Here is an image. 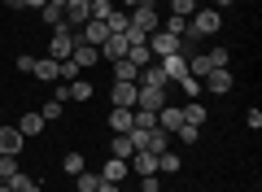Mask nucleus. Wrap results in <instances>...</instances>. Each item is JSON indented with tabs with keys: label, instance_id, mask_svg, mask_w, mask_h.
Wrapping results in <instances>:
<instances>
[{
	"label": "nucleus",
	"instance_id": "1",
	"mask_svg": "<svg viewBox=\"0 0 262 192\" xmlns=\"http://www.w3.org/2000/svg\"><path fill=\"white\" fill-rule=\"evenodd\" d=\"M227 61H232V53H227L223 44L210 48V53H192L188 57V79H206L210 70H219V66H227Z\"/></svg>",
	"mask_w": 262,
	"mask_h": 192
},
{
	"label": "nucleus",
	"instance_id": "2",
	"mask_svg": "<svg viewBox=\"0 0 262 192\" xmlns=\"http://www.w3.org/2000/svg\"><path fill=\"white\" fill-rule=\"evenodd\" d=\"M219 27H223L219 9H196L192 18H188V35H196V39H206V35H219Z\"/></svg>",
	"mask_w": 262,
	"mask_h": 192
},
{
	"label": "nucleus",
	"instance_id": "3",
	"mask_svg": "<svg viewBox=\"0 0 262 192\" xmlns=\"http://www.w3.org/2000/svg\"><path fill=\"white\" fill-rule=\"evenodd\" d=\"M232 88H236V79H232L227 66H219V70H210L206 79H201V92H210V96H227Z\"/></svg>",
	"mask_w": 262,
	"mask_h": 192
},
{
	"label": "nucleus",
	"instance_id": "4",
	"mask_svg": "<svg viewBox=\"0 0 262 192\" xmlns=\"http://www.w3.org/2000/svg\"><path fill=\"white\" fill-rule=\"evenodd\" d=\"M127 18H131V27H140L144 35H153V31L162 27V22H158V9H153V0H140V5H136Z\"/></svg>",
	"mask_w": 262,
	"mask_h": 192
},
{
	"label": "nucleus",
	"instance_id": "5",
	"mask_svg": "<svg viewBox=\"0 0 262 192\" xmlns=\"http://www.w3.org/2000/svg\"><path fill=\"white\" fill-rule=\"evenodd\" d=\"M149 53H153V61H158V57H170V53H179V39L175 35H170V31H153V35H149Z\"/></svg>",
	"mask_w": 262,
	"mask_h": 192
},
{
	"label": "nucleus",
	"instance_id": "6",
	"mask_svg": "<svg viewBox=\"0 0 262 192\" xmlns=\"http://www.w3.org/2000/svg\"><path fill=\"white\" fill-rule=\"evenodd\" d=\"M88 18H92V13H88V0H70V5L61 9V27L66 31H79Z\"/></svg>",
	"mask_w": 262,
	"mask_h": 192
},
{
	"label": "nucleus",
	"instance_id": "7",
	"mask_svg": "<svg viewBox=\"0 0 262 192\" xmlns=\"http://www.w3.org/2000/svg\"><path fill=\"white\" fill-rule=\"evenodd\" d=\"M162 105H166V92H162V88H136V110L158 114Z\"/></svg>",
	"mask_w": 262,
	"mask_h": 192
},
{
	"label": "nucleus",
	"instance_id": "8",
	"mask_svg": "<svg viewBox=\"0 0 262 192\" xmlns=\"http://www.w3.org/2000/svg\"><path fill=\"white\" fill-rule=\"evenodd\" d=\"M70 53H75V31L57 27V31H53V53H48V57H53V61H66Z\"/></svg>",
	"mask_w": 262,
	"mask_h": 192
},
{
	"label": "nucleus",
	"instance_id": "9",
	"mask_svg": "<svg viewBox=\"0 0 262 192\" xmlns=\"http://www.w3.org/2000/svg\"><path fill=\"white\" fill-rule=\"evenodd\" d=\"M158 66H162V74H166L170 83H179L188 74V57L184 53H170V57H158Z\"/></svg>",
	"mask_w": 262,
	"mask_h": 192
},
{
	"label": "nucleus",
	"instance_id": "10",
	"mask_svg": "<svg viewBox=\"0 0 262 192\" xmlns=\"http://www.w3.org/2000/svg\"><path fill=\"white\" fill-rule=\"evenodd\" d=\"M127 48H131L127 35H110L101 48H96V53H101V61H122V57H127Z\"/></svg>",
	"mask_w": 262,
	"mask_h": 192
},
{
	"label": "nucleus",
	"instance_id": "11",
	"mask_svg": "<svg viewBox=\"0 0 262 192\" xmlns=\"http://www.w3.org/2000/svg\"><path fill=\"white\" fill-rule=\"evenodd\" d=\"M22 144H27V136H22L18 127H0V153L18 157V153H22Z\"/></svg>",
	"mask_w": 262,
	"mask_h": 192
},
{
	"label": "nucleus",
	"instance_id": "12",
	"mask_svg": "<svg viewBox=\"0 0 262 192\" xmlns=\"http://www.w3.org/2000/svg\"><path fill=\"white\" fill-rule=\"evenodd\" d=\"M127 166H131L136 175H158V153H149V148H136Z\"/></svg>",
	"mask_w": 262,
	"mask_h": 192
},
{
	"label": "nucleus",
	"instance_id": "13",
	"mask_svg": "<svg viewBox=\"0 0 262 192\" xmlns=\"http://www.w3.org/2000/svg\"><path fill=\"white\" fill-rule=\"evenodd\" d=\"M136 88H162V92H166V88H170V79L162 74V66L153 61V66H144V70H140V79H136Z\"/></svg>",
	"mask_w": 262,
	"mask_h": 192
},
{
	"label": "nucleus",
	"instance_id": "14",
	"mask_svg": "<svg viewBox=\"0 0 262 192\" xmlns=\"http://www.w3.org/2000/svg\"><path fill=\"white\" fill-rule=\"evenodd\" d=\"M158 127H162V131H170V136L184 127V114H179V105H170V101L162 105V110H158Z\"/></svg>",
	"mask_w": 262,
	"mask_h": 192
},
{
	"label": "nucleus",
	"instance_id": "15",
	"mask_svg": "<svg viewBox=\"0 0 262 192\" xmlns=\"http://www.w3.org/2000/svg\"><path fill=\"white\" fill-rule=\"evenodd\" d=\"M127 170H131V166L122 162V157H110V162L101 166V179L105 183H122V179H127Z\"/></svg>",
	"mask_w": 262,
	"mask_h": 192
},
{
	"label": "nucleus",
	"instance_id": "16",
	"mask_svg": "<svg viewBox=\"0 0 262 192\" xmlns=\"http://www.w3.org/2000/svg\"><path fill=\"white\" fill-rule=\"evenodd\" d=\"M114 110H136V83H114Z\"/></svg>",
	"mask_w": 262,
	"mask_h": 192
},
{
	"label": "nucleus",
	"instance_id": "17",
	"mask_svg": "<svg viewBox=\"0 0 262 192\" xmlns=\"http://www.w3.org/2000/svg\"><path fill=\"white\" fill-rule=\"evenodd\" d=\"M144 148H149V153H170V131H162V127H153L149 131V140H144Z\"/></svg>",
	"mask_w": 262,
	"mask_h": 192
},
{
	"label": "nucleus",
	"instance_id": "18",
	"mask_svg": "<svg viewBox=\"0 0 262 192\" xmlns=\"http://www.w3.org/2000/svg\"><path fill=\"white\" fill-rule=\"evenodd\" d=\"M136 79H140V66L136 61H127V57L114 61V83H136Z\"/></svg>",
	"mask_w": 262,
	"mask_h": 192
},
{
	"label": "nucleus",
	"instance_id": "19",
	"mask_svg": "<svg viewBox=\"0 0 262 192\" xmlns=\"http://www.w3.org/2000/svg\"><path fill=\"white\" fill-rule=\"evenodd\" d=\"M70 61H75L79 70H88V66H96V61H101V53H96V48H88V44H75V53H70Z\"/></svg>",
	"mask_w": 262,
	"mask_h": 192
},
{
	"label": "nucleus",
	"instance_id": "20",
	"mask_svg": "<svg viewBox=\"0 0 262 192\" xmlns=\"http://www.w3.org/2000/svg\"><path fill=\"white\" fill-rule=\"evenodd\" d=\"M31 74H35L39 83H57V61H53V57H44V61L35 57V66H31Z\"/></svg>",
	"mask_w": 262,
	"mask_h": 192
},
{
	"label": "nucleus",
	"instance_id": "21",
	"mask_svg": "<svg viewBox=\"0 0 262 192\" xmlns=\"http://www.w3.org/2000/svg\"><path fill=\"white\" fill-rule=\"evenodd\" d=\"M179 114H184V122H188V127H201V122H206V105H201V101L179 105Z\"/></svg>",
	"mask_w": 262,
	"mask_h": 192
},
{
	"label": "nucleus",
	"instance_id": "22",
	"mask_svg": "<svg viewBox=\"0 0 262 192\" xmlns=\"http://www.w3.org/2000/svg\"><path fill=\"white\" fill-rule=\"evenodd\" d=\"M18 131L22 136H39V131H44V118H39V110H31V114H22V122H18Z\"/></svg>",
	"mask_w": 262,
	"mask_h": 192
},
{
	"label": "nucleus",
	"instance_id": "23",
	"mask_svg": "<svg viewBox=\"0 0 262 192\" xmlns=\"http://www.w3.org/2000/svg\"><path fill=\"white\" fill-rule=\"evenodd\" d=\"M131 153H136L131 136H114V140H110V157H122V162H131Z\"/></svg>",
	"mask_w": 262,
	"mask_h": 192
},
{
	"label": "nucleus",
	"instance_id": "24",
	"mask_svg": "<svg viewBox=\"0 0 262 192\" xmlns=\"http://www.w3.org/2000/svg\"><path fill=\"white\" fill-rule=\"evenodd\" d=\"M110 131L114 136H127L131 131V110H110Z\"/></svg>",
	"mask_w": 262,
	"mask_h": 192
},
{
	"label": "nucleus",
	"instance_id": "25",
	"mask_svg": "<svg viewBox=\"0 0 262 192\" xmlns=\"http://www.w3.org/2000/svg\"><path fill=\"white\" fill-rule=\"evenodd\" d=\"M127 61H136L144 70V66H153V53H149V44H131L127 48Z\"/></svg>",
	"mask_w": 262,
	"mask_h": 192
},
{
	"label": "nucleus",
	"instance_id": "26",
	"mask_svg": "<svg viewBox=\"0 0 262 192\" xmlns=\"http://www.w3.org/2000/svg\"><path fill=\"white\" fill-rule=\"evenodd\" d=\"M92 96H96V88H92L88 79H75V83H70V101H92Z\"/></svg>",
	"mask_w": 262,
	"mask_h": 192
},
{
	"label": "nucleus",
	"instance_id": "27",
	"mask_svg": "<svg viewBox=\"0 0 262 192\" xmlns=\"http://www.w3.org/2000/svg\"><path fill=\"white\" fill-rule=\"evenodd\" d=\"M61 170H66V175L88 170V157H83V153H66V157H61Z\"/></svg>",
	"mask_w": 262,
	"mask_h": 192
},
{
	"label": "nucleus",
	"instance_id": "28",
	"mask_svg": "<svg viewBox=\"0 0 262 192\" xmlns=\"http://www.w3.org/2000/svg\"><path fill=\"white\" fill-rule=\"evenodd\" d=\"M9 188H13V192H39V183L31 179V175H22V170H18V175L9 179Z\"/></svg>",
	"mask_w": 262,
	"mask_h": 192
},
{
	"label": "nucleus",
	"instance_id": "29",
	"mask_svg": "<svg viewBox=\"0 0 262 192\" xmlns=\"http://www.w3.org/2000/svg\"><path fill=\"white\" fill-rule=\"evenodd\" d=\"M13 175H18V157H9V153H0V183H9Z\"/></svg>",
	"mask_w": 262,
	"mask_h": 192
},
{
	"label": "nucleus",
	"instance_id": "30",
	"mask_svg": "<svg viewBox=\"0 0 262 192\" xmlns=\"http://www.w3.org/2000/svg\"><path fill=\"white\" fill-rule=\"evenodd\" d=\"M170 13H175V18H192V13H196V0H170Z\"/></svg>",
	"mask_w": 262,
	"mask_h": 192
},
{
	"label": "nucleus",
	"instance_id": "31",
	"mask_svg": "<svg viewBox=\"0 0 262 192\" xmlns=\"http://www.w3.org/2000/svg\"><path fill=\"white\" fill-rule=\"evenodd\" d=\"M75 179H79V192H92L96 183H101V175H96V170H79Z\"/></svg>",
	"mask_w": 262,
	"mask_h": 192
},
{
	"label": "nucleus",
	"instance_id": "32",
	"mask_svg": "<svg viewBox=\"0 0 262 192\" xmlns=\"http://www.w3.org/2000/svg\"><path fill=\"white\" fill-rule=\"evenodd\" d=\"M162 31H170V35L179 39V35H184V31H188V18H175V13H170V18L162 22Z\"/></svg>",
	"mask_w": 262,
	"mask_h": 192
},
{
	"label": "nucleus",
	"instance_id": "33",
	"mask_svg": "<svg viewBox=\"0 0 262 192\" xmlns=\"http://www.w3.org/2000/svg\"><path fill=\"white\" fill-rule=\"evenodd\" d=\"M170 140H184V144H196V140H201V127H188V122H184V127H179Z\"/></svg>",
	"mask_w": 262,
	"mask_h": 192
},
{
	"label": "nucleus",
	"instance_id": "34",
	"mask_svg": "<svg viewBox=\"0 0 262 192\" xmlns=\"http://www.w3.org/2000/svg\"><path fill=\"white\" fill-rule=\"evenodd\" d=\"M39 118H44V122H57V118H61V101H44Z\"/></svg>",
	"mask_w": 262,
	"mask_h": 192
},
{
	"label": "nucleus",
	"instance_id": "35",
	"mask_svg": "<svg viewBox=\"0 0 262 192\" xmlns=\"http://www.w3.org/2000/svg\"><path fill=\"white\" fill-rule=\"evenodd\" d=\"M158 170H184V162H179L175 153H162L158 157Z\"/></svg>",
	"mask_w": 262,
	"mask_h": 192
},
{
	"label": "nucleus",
	"instance_id": "36",
	"mask_svg": "<svg viewBox=\"0 0 262 192\" xmlns=\"http://www.w3.org/2000/svg\"><path fill=\"white\" fill-rule=\"evenodd\" d=\"M39 13H44V27H61V9H53V5H44V9H39Z\"/></svg>",
	"mask_w": 262,
	"mask_h": 192
},
{
	"label": "nucleus",
	"instance_id": "37",
	"mask_svg": "<svg viewBox=\"0 0 262 192\" xmlns=\"http://www.w3.org/2000/svg\"><path fill=\"white\" fill-rule=\"evenodd\" d=\"M179 88H184V96H201V79H188V74H184Z\"/></svg>",
	"mask_w": 262,
	"mask_h": 192
},
{
	"label": "nucleus",
	"instance_id": "38",
	"mask_svg": "<svg viewBox=\"0 0 262 192\" xmlns=\"http://www.w3.org/2000/svg\"><path fill=\"white\" fill-rule=\"evenodd\" d=\"M140 192H162V183H158V175H140Z\"/></svg>",
	"mask_w": 262,
	"mask_h": 192
},
{
	"label": "nucleus",
	"instance_id": "39",
	"mask_svg": "<svg viewBox=\"0 0 262 192\" xmlns=\"http://www.w3.org/2000/svg\"><path fill=\"white\" fill-rule=\"evenodd\" d=\"M245 122H249V131H258L262 127V110H249V114H245Z\"/></svg>",
	"mask_w": 262,
	"mask_h": 192
},
{
	"label": "nucleus",
	"instance_id": "40",
	"mask_svg": "<svg viewBox=\"0 0 262 192\" xmlns=\"http://www.w3.org/2000/svg\"><path fill=\"white\" fill-rule=\"evenodd\" d=\"M92 192H122V188H118V183H105V179H101V183H96Z\"/></svg>",
	"mask_w": 262,
	"mask_h": 192
},
{
	"label": "nucleus",
	"instance_id": "41",
	"mask_svg": "<svg viewBox=\"0 0 262 192\" xmlns=\"http://www.w3.org/2000/svg\"><path fill=\"white\" fill-rule=\"evenodd\" d=\"M22 5H27V9H44L48 0H22Z\"/></svg>",
	"mask_w": 262,
	"mask_h": 192
},
{
	"label": "nucleus",
	"instance_id": "42",
	"mask_svg": "<svg viewBox=\"0 0 262 192\" xmlns=\"http://www.w3.org/2000/svg\"><path fill=\"white\" fill-rule=\"evenodd\" d=\"M5 9H27V5L22 0H5Z\"/></svg>",
	"mask_w": 262,
	"mask_h": 192
},
{
	"label": "nucleus",
	"instance_id": "43",
	"mask_svg": "<svg viewBox=\"0 0 262 192\" xmlns=\"http://www.w3.org/2000/svg\"><path fill=\"white\" fill-rule=\"evenodd\" d=\"M48 5H53V9H66V5H70V0H48Z\"/></svg>",
	"mask_w": 262,
	"mask_h": 192
},
{
	"label": "nucleus",
	"instance_id": "44",
	"mask_svg": "<svg viewBox=\"0 0 262 192\" xmlns=\"http://www.w3.org/2000/svg\"><path fill=\"white\" fill-rule=\"evenodd\" d=\"M227 5H232V0H214V9H227Z\"/></svg>",
	"mask_w": 262,
	"mask_h": 192
},
{
	"label": "nucleus",
	"instance_id": "45",
	"mask_svg": "<svg viewBox=\"0 0 262 192\" xmlns=\"http://www.w3.org/2000/svg\"><path fill=\"white\" fill-rule=\"evenodd\" d=\"M122 5H127V9H136V5H140V0H122Z\"/></svg>",
	"mask_w": 262,
	"mask_h": 192
},
{
	"label": "nucleus",
	"instance_id": "46",
	"mask_svg": "<svg viewBox=\"0 0 262 192\" xmlns=\"http://www.w3.org/2000/svg\"><path fill=\"white\" fill-rule=\"evenodd\" d=\"M127 192H140V188H127Z\"/></svg>",
	"mask_w": 262,
	"mask_h": 192
}]
</instances>
